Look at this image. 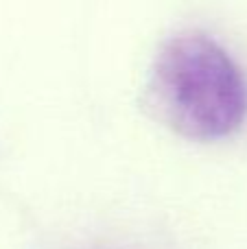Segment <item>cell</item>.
Listing matches in <instances>:
<instances>
[{"mask_svg": "<svg viewBox=\"0 0 247 249\" xmlns=\"http://www.w3.org/2000/svg\"><path fill=\"white\" fill-rule=\"evenodd\" d=\"M144 103L193 140L232 136L247 116V81L226 48L199 31L173 35L149 68Z\"/></svg>", "mask_w": 247, "mask_h": 249, "instance_id": "6da1fadb", "label": "cell"}]
</instances>
